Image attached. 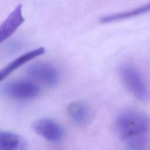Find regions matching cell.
<instances>
[{
    "mask_svg": "<svg viewBox=\"0 0 150 150\" xmlns=\"http://www.w3.org/2000/svg\"><path fill=\"white\" fill-rule=\"evenodd\" d=\"M115 128L129 150H145L150 129L149 119L146 114L135 110H125L117 117Z\"/></svg>",
    "mask_w": 150,
    "mask_h": 150,
    "instance_id": "obj_1",
    "label": "cell"
},
{
    "mask_svg": "<svg viewBox=\"0 0 150 150\" xmlns=\"http://www.w3.org/2000/svg\"><path fill=\"white\" fill-rule=\"evenodd\" d=\"M118 72L128 90L138 100H150V87L139 70L131 64H121Z\"/></svg>",
    "mask_w": 150,
    "mask_h": 150,
    "instance_id": "obj_2",
    "label": "cell"
},
{
    "mask_svg": "<svg viewBox=\"0 0 150 150\" xmlns=\"http://www.w3.org/2000/svg\"><path fill=\"white\" fill-rule=\"evenodd\" d=\"M2 89V92L7 96L22 100L34 98L40 92V88L38 84L26 80L10 81L6 83Z\"/></svg>",
    "mask_w": 150,
    "mask_h": 150,
    "instance_id": "obj_3",
    "label": "cell"
},
{
    "mask_svg": "<svg viewBox=\"0 0 150 150\" xmlns=\"http://www.w3.org/2000/svg\"><path fill=\"white\" fill-rule=\"evenodd\" d=\"M27 74L31 78L49 86H55L59 80L57 69L47 63L38 62L30 65Z\"/></svg>",
    "mask_w": 150,
    "mask_h": 150,
    "instance_id": "obj_4",
    "label": "cell"
},
{
    "mask_svg": "<svg viewBox=\"0 0 150 150\" xmlns=\"http://www.w3.org/2000/svg\"><path fill=\"white\" fill-rule=\"evenodd\" d=\"M33 128L38 135L52 142L59 141L63 135V130L60 125L49 118L37 120L33 122Z\"/></svg>",
    "mask_w": 150,
    "mask_h": 150,
    "instance_id": "obj_5",
    "label": "cell"
},
{
    "mask_svg": "<svg viewBox=\"0 0 150 150\" xmlns=\"http://www.w3.org/2000/svg\"><path fill=\"white\" fill-rule=\"evenodd\" d=\"M23 22L22 5H18L0 25V43L9 38Z\"/></svg>",
    "mask_w": 150,
    "mask_h": 150,
    "instance_id": "obj_6",
    "label": "cell"
},
{
    "mask_svg": "<svg viewBox=\"0 0 150 150\" xmlns=\"http://www.w3.org/2000/svg\"><path fill=\"white\" fill-rule=\"evenodd\" d=\"M45 52V48L39 47L23 54L12 61L7 66L0 70V82L4 80L13 71L24 64L25 63L44 54Z\"/></svg>",
    "mask_w": 150,
    "mask_h": 150,
    "instance_id": "obj_7",
    "label": "cell"
},
{
    "mask_svg": "<svg viewBox=\"0 0 150 150\" xmlns=\"http://www.w3.org/2000/svg\"><path fill=\"white\" fill-rule=\"evenodd\" d=\"M26 140L12 132L0 131V150H26Z\"/></svg>",
    "mask_w": 150,
    "mask_h": 150,
    "instance_id": "obj_8",
    "label": "cell"
},
{
    "mask_svg": "<svg viewBox=\"0 0 150 150\" xmlns=\"http://www.w3.org/2000/svg\"><path fill=\"white\" fill-rule=\"evenodd\" d=\"M67 112L71 120L79 125L88 121L90 115V110L88 105L79 101L70 104L67 107Z\"/></svg>",
    "mask_w": 150,
    "mask_h": 150,
    "instance_id": "obj_9",
    "label": "cell"
},
{
    "mask_svg": "<svg viewBox=\"0 0 150 150\" xmlns=\"http://www.w3.org/2000/svg\"><path fill=\"white\" fill-rule=\"evenodd\" d=\"M22 47V43L20 41H12L8 43L6 49L8 53H13L19 50Z\"/></svg>",
    "mask_w": 150,
    "mask_h": 150,
    "instance_id": "obj_10",
    "label": "cell"
}]
</instances>
